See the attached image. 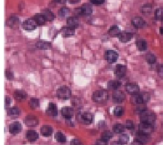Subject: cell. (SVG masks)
Segmentation results:
<instances>
[{
  "label": "cell",
  "mask_w": 163,
  "mask_h": 145,
  "mask_svg": "<svg viewBox=\"0 0 163 145\" xmlns=\"http://www.w3.org/2000/svg\"><path fill=\"white\" fill-rule=\"evenodd\" d=\"M139 119L142 122L153 124L156 119V116L154 113L146 109L140 113Z\"/></svg>",
  "instance_id": "cell-1"
},
{
  "label": "cell",
  "mask_w": 163,
  "mask_h": 145,
  "mask_svg": "<svg viewBox=\"0 0 163 145\" xmlns=\"http://www.w3.org/2000/svg\"><path fill=\"white\" fill-rule=\"evenodd\" d=\"M108 92L103 90H97L92 95V100L96 102L102 103L106 102L108 100Z\"/></svg>",
  "instance_id": "cell-2"
},
{
  "label": "cell",
  "mask_w": 163,
  "mask_h": 145,
  "mask_svg": "<svg viewBox=\"0 0 163 145\" xmlns=\"http://www.w3.org/2000/svg\"><path fill=\"white\" fill-rule=\"evenodd\" d=\"M150 96L147 93H142L140 94L134 95L132 98V102L134 104H143L147 102L150 100Z\"/></svg>",
  "instance_id": "cell-3"
},
{
  "label": "cell",
  "mask_w": 163,
  "mask_h": 145,
  "mask_svg": "<svg viewBox=\"0 0 163 145\" xmlns=\"http://www.w3.org/2000/svg\"><path fill=\"white\" fill-rule=\"evenodd\" d=\"M138 129H139L138 132L147 136H149L154 132L153 124H148V123L141 122V124L139 125Z\"/></svg>",
  "instance_id": "cell-4"
},
{
  "label": "cell",
  "mask_w": 163,
  "mask_h": 145,
  "mask_svg": "<svg viewBox=\"0 0 163 145\" xmlns=\"http://www.w3.org/2000/svg\"><path fill=\"white\" fill-rule=\"evenodd\" d=\"M71 92L70 89L66 86L60 87L57 91V96L59 99L67 100L71 97Z\"/></svg>",
  "instance_id": "cell-5"
},
{
  "label": "cell",
  "mask_w": 163,
  "mask_h": 145,
  "mask_svg": "<svg viewBox=\"0 0 163 145\" xmlns=\"http://www.w3.org/2000/svg\"><path fill=\"white\" fill-rule=\"evenodd\" d=\"M77 120L83 124H90L93 120V116L90 113H80L77 116Z\"/></svg>",
  "instance_id": "cell-6"
},
{
  "label": "cell",
  "mask_w": 163,
  "mask_h": 145,
  "mask_svg": "<svg viewBox=\"0 0 163 145\" xmlns=\"http://www.w3.org/2000/svg\"><path fill=\"white\" fill-rule=\"evenodd\" d=\"M92 12V7L91 5L86 3L83 4L82 6L76 9L75 13L78 15H90Z\"/></svg>",
  "instance_id": "cell-7"
},
{
  "label": "cell",
  "mask_w": 163,
  "mask_h": 145,
  "mask_svg": "<svg viewBox=\"0 0 163 145\" xmlns=\"http://www.w3.org/2000/svg\"><path fill=\"white\" fill-rule=\"evenodd\" d=\"M118 58H119V54L113 50L106 51L105 54V58L109 63H114L116 62Z\"/></svg>",
  "instance_id": "cell-8"
},
{
  "label": "cell",
  "mask_w": 163,
  "mask_h": 145,
  "mask_svg": "<svg viewBox=\"0 0 163 145\" xmlns=\"http://www.w3.org/2000/svg\"><path fill=\"white\" fill-rule=\"evenodd\" d=\"M37 26L38 25L36 23L33 18L28 19L26 20L23 23V24H22V27H23V28L27 31L35 30Z\"/></svg>",
  "instance_id": "cell-9"
},
{
  "label": "cell",
  "mask_w": 163,
  "mask_h": 145,
  "mask_svg": "<svg viewBox=\"0 0 163 145\" xmlns=\"http://www.w3.org/2000/svg\"><path fill=\"white\" fill-rule=\"evenodd\" d=\"M112 98L114 102L121 103L126 99V95L123 92L116 90L112 95Z\"/></svg>",
  "instance_id": "cell-10"
},
{
  "label": "cell",
  "mask_w": 163,
  "mask_h": 145,
  "mask_svg": "<svg viewBox=\"0 0 163 145\" xmlns=\"http://www.w3.org/2000/svg\"><path fill=\"white\" fill-rule=\"evenodd\" d=\"M22 129V125L18 121L14 122L9 125V132L10 133L14 135H16L17 134L20 133Z\"/></svg>",
  "instance_id": "cell-11"
},
{
  "label": "cell",
  "mask_w": 163,
  "mask_h": 145,
  "mask_svg": "<svg viewBox=\"0 0 163 145\" xmlns=\"http://www.w3.org/2000/svg\"><path fill=\"white\" fill-rule=\"evenodd\" d=\"M46 113L48 116H52V117H55L56 116H58V110L57 105L52 102L49 103L48 107L46 109Z\"/></svg>",
  "instance_id": "cell-12"
},
{
  "label": "cell",
  "mask_w": 163,
  "mask_h": 145,
  "mask_svg": "<svg viewBox=\"0 0 163 145\" xmlns=\"http://www.w3.org/2000/svg\"><path fill=\"white\" fill-rule=\"evenodd\" d=\"M126 66L123 65H117L115 69V74L118 78H122L126 76Z\"/></svg>",
  "instance_id": "cell-13"
},
{
  "label": "cell",
  "mask_w": 163,
  "mask_h": 145,
  "mask_svg": "<svg viewBox=\"0 0 163 145\" xmlns=\"http://www.w3.org/2000/svg\"><path fill=\"white\" fill-rule=\"evenodd\" d=\"M24 122L26 125L30 127H35L38 124V119L36 116L33 115H29L26 117Z\"/></svg>",
  "instance_id": "cell-14"
},
{
  "label": "cell",
  "mask_w": 163,
  "mask_h": 145,
  "mask_svg": "<svg viewBox=\"0 0 163 145\" xmlns=\"http://www.w3.org/2000/svg\"><path fill=\"white\" fill-rule=\"evenodd\" d=\"M126 89L129 94L133 95L138 94L139 92V88L135 83H128L126 86Z\"/></svg>",
  "instance_id": "cell-15"
},
{
  "label": "cell",
  "mask_w": 163,
  "mask_h": 145,
  "mask_svg": "<svg viewBox=\"0 0 163 145\" xmlns=\"http://www.w3.org/2000/svg\"><path fill=\"white\" fill-rule=\"evenodd\" d=\"M133 26L138 29H142L145 26L146 23L143 18L140 17H136L132 19Z\"/></svg>",
  "instance_id": "cell-16"
},
{
  "label": "cell",
  "mask_w": 163,
  "mask_h": 145,
  "mask_svg": "<svg viewBox=\"0 0 163 145\" xmlns=\"http://www.w3.org/2000/svg\"><path fill=\"white\" fill-rule=\"evenodd\" d=\"M61 114L65 118L70 119L74 115V110L70 107H64L61 109Z\"/></svg>",
  "instance_id": "cell-17"
},
{
  "label": "cell",
  "mask_w": 163,
  "mask_h": 145,
  "mask_svg": "<svg viewBox=\"0 0 163 145\" xmlns=\"http://www.w3.org/2000/svg\"><path fill=\"white\" fill-rule=\"evenodd\" d=\"M14 98L19 102H23L26 100L27 94L22 90H16L14 93Z\"/></svg>",
  "instance_id": "cell-18"
},
{
  "label": "cell",
  "mask_w": 163,
  "mask_h": 145,
  "mask_svg": "<svg viewBox=\"0 0 163 145\" xmlns=\"http://www.w3.org/2000/svg\"><path fill=\"white\" fill-rule=\"evenodd\" d=\"M39 137L38 134L36 131L33 130H28L26 133V138L30 142H35L36 141Z\"/></svg>",
  "instance_id": "cell-19"
},
{
  "label": "cell",
  "mask_w": 163,
  "mask_h": 145,
  "mask_svg": "<svg viewBox=\"0 0 163 145\" xmlns=\"http://www.w3.org/2000/svg\"><path fill=\"white\" fill-rule=\"evenodd\" d=\"M133 37V35L131 33L122 32V33H120L119 38V40H121V42H122L123 43H126V42H128L129 41H130L132 39Z\"/></svg>",
  "instance_id": "cell-20"
},
{
  "label": "cell",
  "mask_w": 163,
  "mask_h": 145,
  "mask_svg": "<svg viewBox=\"0 0 163 145\" xmlns=\"http://www.w3.org/2000/svg\"><path fill=\"white\" fill-rule=\"evenodd\" d=\"M40 132H41V134L43 136L49 137V136H50L52 134L53 129H52V127L51 126H50V125H43L41 128Z\"/></svg>",
  "instance_id": "cell-21"
},
{
  "label": "cell",
  "mask_w": 163,
  "mask_h": 145,
  "mask_svg": "<svg viewBox=\"0 0 163 145\" xmlns=\"http://www.w3.org/2000/svg\"><path fill=\"white\" fill-rule=\"evenodd\" d=\"M67 24L69 27L75 29L79 25V21L76 17H70L67 19Z\"/></svg>",
  "instance_id": "cell-22"
},
{
  "label": "cell",
  "mask_w": 163,
  "mask_h": 145,
  "mask_svg": "<svg viewBox=\"0 0 163 145\" xmlns=\"http://www.w3.org/2000/svg\"><path fill=\"white\" fill-rule=\"evenodd\" d=\"M121 33V30L117 26H112L108 30V34L111 37H119Z\"/></svg>",
  "instance_id": "cell-23"
},
{
  "label": "cell",
  "mask_w": 163,
  "mask_h": 145,
  "mask_svg": "<svg viewBox=\"0 0 163 145\" xmlns=\"http://www.w3.org/2000/svg\"><path fill=\"white\" fill-rule=\"evenodd\" d=\"M33 19H34V20L35 21V22L36 23L38 26L44 25L45 23V22L47 21L45 18V17L43 16V15L42 14H36L34 16Z\"/></svg>",
  "instance_id": "cell-24"
},
{
  "label": "cell",
  "mask_w": 163,
  "mask_h": 145,
  "mask_svg": "<svg viewBox=\"0 0 163 145\" xmlns=\"http://www.w3.org/2000/svg\"><path fill=\"white\" fill-rule=\"evenodd\" d=\"M36 46L39 49H42V50H47L49 49L52 47L51 44H50L48 42L45 41H39L36 43Z\"/></svg>",
  "instance_id": "cell-25"
},
{
  "label": "cell",
  "mask_w": 163,
  "mask_h": 145,
  "mask_svg": "<svg viewBox=\"0 0 163 145\" xmlns=\"http://www.w3.org/2000/svg\"><path fill=\"white\" fill-rule=\"evenodd\" d=\"M20 114V110L17 107L9 108L8 110V115L12 118H17Z\"/></svg>",
  "instance_id": "cell-26"
},
{
  "label": "cell",
  "mask_w": 163,
  "mask_h": 145,
  "mask_svg": "<svg viewBox=\"0 0 163 145\" xmlns=\"http://www.w3.org/2000/svg\"><path fill=\"white\" fill-rule=\"evenodd\" d=\"M121 82L117 80L110 81L107 84V86L108 89H110V90H117V89L121 86Z\"/></svg>",
  "instance_id": "cell-27"
},
{
  "label": "cell",
  "mask_w": 163,
  "mask_h": 145,
  "mask_svg": "<svg viewBox=\"0 0 163 145\" xmlns=\"http://www.w3.org/2000/svg\"><path fill=\"white\" fill-rule=\"evenodd\" d=\"M136 46L138 50L140 51H143L147 50V43L145 40L143 39H140V40H138L136 42Z\"/></svg>",
  "instance_id": "cell-28"
},
{
  "label": "cell",
  "mask_w": 163,
  "mask_h": 145,
  "mask_svg": "<svg viewBox=\"0 0 163 145\" xmlns=\"http://www.w3.org/2000/svg\"><path fill=\"white\" fill-rule=\"evenodd\" d=\"M62 33H63V35L65 37H68L70 36H73L75 34V29L71 27H64L63 30H62Z\"/></svg>",
  "instance_id": "cell-29"
},
{
  "label": "cell",
  "mask_w": 163,
  "mask_h": 145,
  "mask_svg": "<svg viewBox=\"0 0 163 145\" xmlns=\"http://www.w3.org/2000/svg\"><path fill=\"white\" fill-rule=\"evenodd\" d=\"M42 14L47 21H52L54 19V14L52 13V11H50L49 9L44 10Z\"/></svg>",
  "instance_id": "cell-30"
},
{
  "label": "cell",
  "mask_w": 163,
  "mask_h": 145,
  "mask_svg": "<svg viewBox=\"0 0 163 145\" xmlns=\"http://www.w3.org/2000/svg\"><path fill=\"white\" fill-rule=\"evenodd\" d=\"M55 139L60 143H65L66 141V137L61 132H56L55 134Z\"/></svg>",
  "instance_id": "cell-31"
},
{
  "label": "cell",
  "mask_w": 163,
  "mask_h": 145,
  "mask_svg": "<svg viewBox=\"0 0 163 145\" xmlns=\"http://www.w3.org/2000/svg\"><path fill=\"white\" fill-rule=\"evenodd\" d=\"M19 24V19L16 17H12L7 21V24L10 27H15L17 26Z\"/></svg>",
  "instance_id": "cell-32"
},
{
  "label": "cell",
  "mask_w": 163,
  "mask_h": 145,
  "mask_svg": "<svg viewBox=\"0 0 163 145\" xmlns=\"http://www.w3.org/2000/svg\"><path fill=\"white\" fill-rule=\"evenodd\" d=\"M125 127L122 124H117L114 125L113 127V130L116 134H121L124 131Z\"/></svg>",
  "instance_id": "cell-33"
},
{
  "label": "cell",
  "mask_w": 163,
  "mask_h": 145,
  "mask_svg": "<svg viewBox=\"0 0 163 145\" xmlns=\"http://www.w3.org/2000/svg\"><path fill=\"white\" fill-rule=\"evenodd\" d=\"M39 105H40V102H39V100L36 98H31L29 102V105L30 107L33 109H35L37 108Z\"/></svg>",
  "instance_id": "cell-34"
},
{
  "label": "cell",
  "mask_w": 163,
  "mask_h": 145,
  "mask_svg": "<svg viewBox=\"0 0 163 145\" xmlns=\"http://www.w3.org/2000/svg\"><path fill=\"white\" fill-rule=\"evenodd\" d=\"M155 18L157 21H163V8H159L155 10Z\"/></svg>",
  "instance_id": "cell-35"
},
{
  "label": "cell",
  "mask_w": 163,
  "mask_h": 145,
  "mask_svg": "<svg viewBox=\"0 0 163 145\" xmlns=\"http://www.w3.org/2000/svg\"><path fill=\"white\" fill-rule=\"evenodd\" d=\"M112 137H113V134L108 130L104 131L102 135V139L107 142L112 138Z\"/></svg>",
  "instance_id": "cell-36"
},
{
  "label": "cell",
  "mask_w": 163,
  "mask_h": 145,
  "mask_svg": "<svg viewBox=\"0 0 163 145\" xmlns=\"http://www.w3.org/2000/svg\"><path fill=\"white\" fill-rule=\"evenodd\" d=\"M114 115L117 117H121L124 113V109L122 107L118 106L114 109Z\"/></svg>",
  "instance_id": "cell-37"
},
{
  "label": "cell",
  "mask_w": 163,
  "mask_h": 145,
  "mask_svg": "<svg viewBox=\"0 0 163 145\" xmlns=\"http://www.w3.org/2000/svg\"><path fill=\"white\" fill-rule=\"evenodd\" d=\"M69 13L70 10L66 7H63L59 10V15L61 18H64V17L68 15Z\"/></svg>",
  "instance_id": "cell-38"
},
{
  "label": "cell",
  "mask_w": 163,
  "mask_h": 145,
  "mask_svg": "<svg viewBox=\"0 0 163 145\" xmlns=\"http://www.w3.org/2000/svg\"><path fill=\"white\" fill-rule=\"evenodd\" d=\"M146 60H147V62L149 64H154L156 61V58L155 56L150 53L147 54V56H146Z\"/></svg>",
  "instance_id": "cell-39"
},
{
  "label": "cell",
  "mask_w": 163,
  "mask_h": 145,
  "mask_svg": "<svg viewBox=\"0 0 163 145\" xmlns=\"http://www.w3.org/2000/svg\"><path fill=\"white\" fill-rule=\"evenodd\" d=\"M129 141V136L127 134H122L119 138V141L121 144H126Z\"/></svg>",
  "instance_id": "cell-40"
},
{
  "label": "cell",
  "mask_w": 163,
  "mask_h": 145,
  "mask_svg": "<svg viewBox=\"0 0 163 145\" xmlns=\"http://www.w3.org/2000/svg\"><path fill=\"white\" fill-rule=\"evenodd\" d=\"M126 127L129 130L134 129V125L133 122L132 121H130V120H127L126 121Z\"/></svg>",
  "instance_id": "cell-41"
},
{
  "label": "cell",
  "mask_w": 163,
  "mask_h": 145,
  "mask_svg": "<svg viewBox=\"0 0 163 145\" xmlns=\"http://www.w3.org/2000/svg\"><path fill=\"white\" fill-rule=\"evenodd\" d=\"M151 9H152L151 5H145V6L143 7V12H145V13L150 12H151Z\"/></svg>",
  "instance_id": "cell-42"
},
{
  "label": "cell",
  "mask_w": 163,
  "mask_h": 145,
  "mask_svg": "<svg viewBox=\"0 0 163 145\" xmlns=\"http://www.w3.org/2000/svg\"><path fill=\"white\" fill-rule=\"evenodd\" d=\"M157 72H158V75L159 77L161 78V79H163V65H161L159 66Z\"/></svg>",
  "instance_id": "cell-43"
},
{
  "label": "cell",
  "mask_w": 163,
  "mask_h": 145,
  "mask_svg": "<svg viewBox=\"0 0 163 145\" xmlns=\"http://www.w3.org/2000/svg\"><path fill=\"white\" fill-rule=\"evenodd\" d=\"M6 77L8 79H12L14 78V74L10 70H6Z\"/></svg>",
  "instance_id": "cell-44"
},
{
  "label": "cell",
  "mask_w": 163,
  "mask_h": 145,
  "mask_svg": "<svg viewBox=\"0 0 163 145\" xmlns=\"http://www.w3.org/2000/svg\"><path fill=\"white\" fill-rule=\"evenodd\" d=\"M90 1L94 5H101L105 2V0H90Z\"/></svg>",
  "instance_id": "cell-45"
},
{
  "label": "cell",
  "mask_w": 163,
  "mask_h": 145,
  "mask_svg": "<svg viewBox=\"0 0 163 145\" xmlns=\"http://www.w3.org/2000/svg\"><path fill=\"white\" fill-rule=\"evenodd\" d=\"M96 144H103V145L107 144V141H106L102 139H99V140H98L96 141Z\"/></svg>",
  "instance_id": "cell-46"
},
{
  "label": "cell",
  "mask_w": 163,
  "mask_h": 145,
  "mask_svg": "<svg viewBox=\"0 0 163 145\" xmlns=\"http://www.w3.org/2000/svg\"><path fill=\"white\" fill-rule=\"evenodd\" d=\"M11 104V98H9L8 96L6 97V98H5V104H6V106H8L9 105Z\"/></svg>",
  "instance_id": "cell-47"
},
{
  "label": "cell",
  "mask_w": 163,
  "mask_h": 145,
  "mask_svg": "<svg viewBox=\"0 0 163 145\" xmlns=\"http://www.w3.org/2000/svg\"><path fill=\"white\" fill-rule=\"evenodd\" d=\"M81 142L78 139H74L71 142V144H80Z\"/></svg>",
  "instance_id": "cell-48"
},
{
  "label": "cell",
  "mask_w": 163,
  "mask_h": 145,
  "mask_svg": "<svg viewBox=\"0 0 163 145\" xmlns=\"http://www.w3.org/2000/svg\"><path fill=\"white\" fill-rule=\"evenodd\" d=\"M143 144V143L141 141H139V139H135V140H134L133 141V143H132V144Z\"/></svg>",
  "instance_id": "cell-49"
},
{
  "label": "cell",
  "mask_w": 163,
  "mask_h": 145,
  "mask_svg": "<svg viewBox=\"0 0 163 145\" xmlns=\"http://www.w3.org/2000/svg\"><path fill=\"white\" fill-rule=\"evenodd\" d=\"M70 3H71V4H75V3H77L78 2H80V0H67Z\"/></svg>",
  "instance_id": "cell-50"
},
{
  "label": "cell",
  "mask_w": 163,
  "mask_h": 145,
  "mask_svg": "<svg viewBox=\"0 0 163 145\" xmlns=\"http://www.w3.org/2000/svg\"><path fill=\"white\" fill-rule=\"evenodd\" d=\"M54 1L57 3H64L67 1V0H54Z\"/></svg>",
  "instance_id": "cell-51"
}]
</instances>
